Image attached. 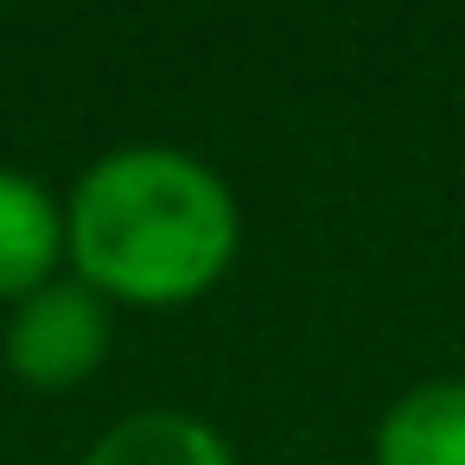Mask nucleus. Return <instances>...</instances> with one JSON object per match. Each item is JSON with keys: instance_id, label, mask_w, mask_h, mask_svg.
<instances>
[{"instance_id": "f257e3e1", "label": "nucleus", "mask_w": 465, "mask_h": 465, "mask_svg": "<svg viewBox=\"0 0 465 465\" xmlns=\"http://www.w3.org/2000/svg\"><path fill=\"white\" fill-rule=\"evenodd\" d=\"M236 242V192L179 147H115L64 198V262L122 306H185L211 293Z\"/></svg>"}, {"instance_id": "f03ea898", "label": "nucleus", "mask_w": 465, "mask_h": 465, "mask_svg": "<svg viewBox=\"0 0 465 465\" xmlns=\"http://www.w3.org/2000/svg\"><path fill=\"white\" fill-rule=\"evenodd\" d=\"M109 300L84 281H52L26 293L7 319V363L33 389H77L109 357Z\"/></svg>"}, {"instance_id": "7ed1b4c3", "label": "nucleus", "mask_w": 465, "mask_h": 465, "mask_svg": "<svg viewBox=\"0 0 465 465\" xmlns=\"http://www.w3.org/2000/svg\"><path fill=\"white\" fill-rule=\"evenodd\" d=\"M64 262V204L26 179L0 166V300H26L52 287V268Z\"/></svg>"}, {"instance_id": "20e7f679", "label": "nucleus", "mask_w": 465, "mask_h": 465, "mask_svg": "<svg viewBox=\"0 0 465 465\" xmlns=\"http://www.w3.org/2000/svg\"><path fill=\"white\" fill-rule=\"evenodd\" d=\"M376 465H465V382L433 376L395 395L376 420Z\"/></svg>"}, {"instance_id": "39448f33", "label": "nucleus", "mask_w": 465, "mask_h": 465, "mask_svg": "<svg viewBox=\"0 0 465 465\" xmlns=\"http://www.w3.org/2000/svg\"><path fill=\"white\" fill-rule=\"evenodd\" d=\"M84 465H236L230 440L217 427H204L198 414H179V408H141L128 420H115L90 452Z\"/></svg>"}]
</instances>
